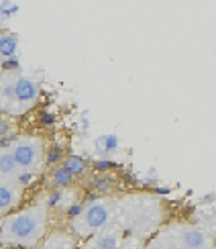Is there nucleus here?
<instances>
[{
	"instance_id": "obj_12",
	"label": "nucleus",
	"mask_w": 216,
	"mask_h": 249,
	"mask_svg": "<svg viewBox=\"0 0 216 249\" xmlns=\"http://www.w3.org/2000/svg\"><path fill=\"white\" fill-rule=\"evenodd\" d=\"M61 165L74 176V178H82L86 172H88V161L84 160V158H80V155H67V158L61 161Z\"/></svg>"
},
{
	"instance_id": "obj_5",
	"label": "nucleus",
	"mask_w": 216,
	"mask_h": 249,
	"mask_svg": "<svg viewBox=\"0 0 216 249\" xmlns=\"http://www.w3.org/2000/svg\"><path fill=\"white\" fill-rule=\"evenodd\" d=\"M23 200V186L15 180H0V216L17 211Z\"/></svg>"
},
{
	"instance_id": "obj_14",
	"label": "nucleus",
	"mask_w": 216,
	"mask_h": 249,
	"mask_svg": "<svg viewBox=\"0 0 216 249\" xmlns=\"http://www.w3.org/2000/svg\"><path fill=\"white\" fill-rule=\"evenodd\" d=\"M17 131V124H15V119L4 115V112H0V141L10 137Z\"/></svg>"
},
{
	"instance_id": "obj_10",
	"label": "nucleus",
	"mask_w": 216,
	"mask_h": 249,
	"mask_svg": "<svg viewBox=\"0 0 216 249\" xmlns=\"http://www.w3.org/2000/svg\"><path fill=\"white\" fill-rule=\"evenodd\" d=\"M18 53V39L10 33H0V64L17 57Z\"/></svg>"
},
{
	"instance_id": "obj_3",
	"label": "nucleus",
	"mask_w": 216,
	"mask_h": 249,
	"mask_svg": "<svg viewBox=\"0 0 216 249\" xmlns=\"http://www.w3.org/2000/svg\"><path fill=\"white\" fill-rule=\"evenodd\" d=\"M8 151L15 158L18 170L25 176H35L43 170L47 161V147L45 141L35 135H17L8 141Z\"/></svg>"
},
{
	"instance_id": "obj_15",
	"label": "nucleus",
	"mask_w": 216,
	"mask_h": 249,
	"mask_svg": "<svg viewBox=\"0 0 216 249\" xmlns=\"http://www.w3.org/2000/svg\"><path fill=\"white\" fill-rule=\"evenodd\" d=\"M98 145H102V147H98V151H100L102 155H106V153L116 151V147H118V141H116L115 135H108V137H102V139H98Z\"/></svg>"
},
{
	"instance_id": "obj_7",
	"label": "nucleus",
	"mask_w": 216,
	"mask_h": 249,
	"mask_svg": "<svg viewBox=\"0 0 216 249\" xmlns=\"http://www.w3.org/2000/svg\"><path fill=\"white\" fill-rule=\"evenodd\" d=\"M120 245H122L120 231L115 229V227H106V229L90 237V243L86 249H118Z\"/></svg>"
},
{
	"instance_id": "obj_1",
	"label": "nucleus",
	"mask_w": 216,
	"mask_h": 249,
	"mask_svg": "<svg viewBox=\"0 0 216 249\" xmlns=\"http://www.w3.org/2000/svg\"><path fill=\"white\" fill-rule=\"evenodd\" d=\"M47 233V209L43 204H31L15 211L0 221V245L33 249Z\"/></svg>"
},
{
	"instance_id": "obj_9",
	"label": "nucleus",
	"mask_w": 216,
	"mask_h": 249,
	"mask_svg": "<svg viewBox=\"0 0 216 249\" xmlns=\"http://www.w3.org/2000/svg\"><path fill=\"white\" fill-rule=\"evenodd\" d=\"M180 245L183 249H200L210 245V237L206 231H202L200 227H186L180 233Z\"/></svg>"
},
{
	"instance_id": "obj_8",
	"label": "nucleus",
	"mask_w": 216,
	"mask_h": 249,
	"mask_svg": "<svg viewBox=\"0 0 216 249\" xmlns=\"http://www.w3.org/2000/svg\"><path fill=\"white\" fill-rule=\"evenodd\" d=\"M18 70H2L0 71V112H8L13 105V92H15V80Z\"/></svg>"
},
{
	"instance_id": "obj_16",
	"label": "nucleus",
	"mask_w": 216,
	"mask_h": 249,
	"mask_svg": "<svg viewBox=\"0 0 216 249\" xmlns=\"http://www.w3.org/2000/svg\"><path fill=\"white\" fill-rule=\"evenodd\" d=\"M92 186H94L98 192L106 194V192L112 190V178H110V176H100V178H96L94 182H92Z\"/></svg>"
},
{
	"instance_id": "obj_6",
	"label": "nucleus",
	"mask_w": 216,
	"mask_h": 249,
	"mask_svg": "<svg viewBox=\"0 0 216 249\" xmlns=\"http://www.w3.org/2000/svg\"><path fill=\"white\" fill-rule=\"evenodd\" d=\"M29 178L31 176H25L18 170V165L13 155H10L6 145H0V180H15L20 186H25L29 184Z\"/></svg>"
},
{
	"instance_id": "obj_20",
	"label": "nucleus",
	"mask_w": 216,
	"mask_h": 249,
	"mask_svg": "<svg viewBox=\"0 0 216 249\" xmlns=\"http://www.w3.org/2000/svg\"><path fill=\"white\" fill-rule=\"evenodd\" d=\"M200 249H208V247H200Z\"/></svg>"
},
{
	"instance_id": "obj_2",
	"label": "nucleus",
	"mask_w": 216,
	"mask_h": 249,
	"mask_svg": "<svg viewBox=\"0 0 216 249\" xmlns=\"http://www.w3.org/2000/svg\"><path fill=\"white\" fill-rule=\"evenodd\" d=\"M116 216V204L110 198H94L86 206L78 209V213L71 216V231L78 237H92L98 231L106 229L112 225Z\"/></svg>"
},
{
	"instance_id": "obj_19",
	"label": "nucleus",
	"mask_w": 216,
	"mask_h": 249,
	"mask_svg": "<svg viewBox=\"0 0 216 249\" xmlns=\"http://www.w3.org/2000/svg\"><path fill=\"white\" fill-rule=\"evenodd\" d=\"M0 71H2V64H0Z\"/></svg>"
},
{
	"instance_id": "obj_18",
	"label": "nucleus",
	"mask_w": 216,
	"mask_h": 249,
	"mask_svg": "<svg viewBox=\"0 0 216 249\" xmlns=\"http://www.w3.org/2000/svg\"><path fill=\"white\" fill-rule=\"evenodd\" d=\"M2 249H20V247H2Z\"/></svg>"
},
{
	"instance_id": "obj_17",
	"label": "nucleus",
	"mask_w": 216,
	"mask_h": 249,
	"mask_svg": "<svg viewBox=\"0 0 216 249\" xmlns=\"http://www.w3.org/2000/svg\"><path fill=\"white\" fill-rule=\"evenodd\" d=\"M118 249H135V247H133V245H127V243H122Z\"/></svg>"
},
{
	"instance_id": "obj_4",
	"label": "nucleus",
	"mask_w": 216,
	"mask_h": 249,
	"mask_svg": "<svg viewBox=\"0 0 216 249\" xmlns=\"http://www.w3.org/2000/svg\"><path fill=\"white\" fill-rule=\"evenodd\" d=\"M39 100V82L25 74V71H18L17 80H15V92H13V105H10L8 117H20L25 115L27 110H31Z\"/></svg>"
},
{
	"instance_id": "obj_13",
	"label": "nucleus",
	"mask_w": 216,
	"mask_h": 249,
	"mask_svg": "<svg viewBox=\"0 0 216 249\" xmlns=\"http://www.w3.org/2000/svg\"><path fill=\"white\" fill-rule=\"evenodd\" d=\"M71 245H74V241H71V237L67 233H53L45 239L41 249H71Z\"/></svg>"
},
{
	"instance_id": "obj_11",
	"label": "nucleus",
	"mask_w": 216,
	"mask_h": 249,
	"mask_svg": "<svg viewBox=\"0 0 216 249\" xmlns=\"http://www.w3.org/2000/svg\"><path fill=\"white\" fill-rule=\"evenodd\" d=\"M49 182H51V186H53V188L61 190V188H69V186L76 182V178L64 168V165H55V168L51 170Z\"/></svg>"
}]
</instances>
